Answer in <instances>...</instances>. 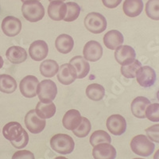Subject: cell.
<instances>
[{"instance_id": "cell-1", "label": "cell", "mask_w": 159, "mask_h": 159, "mask_svg": "<svg viewBox=\"0 0 159 159\" xmlns=\"http://www.w3.org/2000/svg\"><path fill=\"white\" fill-rule=\"evenodd\" d=\"M2 134L6 139L11 142L13 147L18 150L23 149L29 143L27 132L18 122H10L7 123L2 129Z\"/></svg>"}, {"instance_id": "cell-2", "label": "cell", "mask_w": 159, "mask_h": 159, "mask_svg": "<svg viewBox=\"0 0 159 159\" xmlns=\"http://www.w3.org/2000/svg\"><path fill=\"white\" fill-rule=\"evenodd\" d=\"M155 145L144 134H139L132 139L130 149L134 154L143 157H149L154 152Z\"/></svg>"}, {"instance_id": "cell-3", "label": "cell", "mask_w": 159, "mask_h": 159, "mask_svg": "<svg viewBox=\"0 0 159 159\" xmlns=\"http://www.w3.org/2000/svg\"><path fill=\"white\" fill-rule=\"evenodd\" d=\"M22 15L30 22H37L45 16V9L39 1L29 0L23 2L22 7Z\"/></svg>"}, {"instance_id": "cell-4", "label": "cell", "mask_w": 159, "mask_h": 159, "mask_svg": "<svg viewBox=\"0 0 159 159\" xmlns=\"http://www.w3.org/2000/svg\"><path fill=\"white\" fill-rule=\"evenodd\" d=\"M50 146L58 154H69L74 150L75 143L69 134H57L50 139Z\"/></svg>"}, {"instance_id": "cell-5", "label": "cell", "mask_w": 159, "mask_h": 159, "mask_svg": "<svg viewBox=\"0 0 159 159\" xmlns=\"http://www.w3.org/2000/svg\"><path fill=\"white\" fill-rule=\"evenodd\" d=\"M107 25V22L105 17L99 13H89L84 18L85 27L92 34H101L106 30Z\"/></svg>"}, {"instance_id": "cell-6", "label": "cell", "mask_w": 159, "mask_h": 159, "mask_svg": "<svg viewBox=\"0 0 159 159\" xmlns=\"http://www.w3.org/2000/svg\"><path fill=\"white\" fill-rule=\"evenodd\" d=\"M57 88L51 80H44L39 83L37 89V95L42 103H51L56 98Z\"/></svg>"}, {"instance_id": "cell-7", "label": "cell", "mask_w": 159, "mask_h": 159, "mask_svg": "<svg viewBox=\"0 0 159 159\" xmlns=\"http://www.w3.org/2000/svg\"><path fill=\"white\" fill-rule=\"evenodd\" d=\"M46 121L37 115L36 111L30 110L25 116V125L32 134H39L45 129Z\"/></svg>"}, {"instance_id": "cell-8", "label": "cell", "mask_w": 159, "mask_h": 159, "mask_svg": "<svg viewBox=\"0 0 159 159\" xmlns=\"http://www.w3.org/2000/svg\"><path fill=\"white\" fill-rule=\"evenodd\" d=\"M39 84L38 78L32 75L26 76L21 80L19 84L20 92L25 98H34L37 96V89Z\"/></svg>"}, {"instance_id": "cell-9", "label": "cell", "mask_w": 159, "mask_h": 159, "mask_svg": "<svg viewBox=\"0 0 159 159\" xmlns=\"http://www.w3.org/2000/svg\"><path fill=\"white\" fill-rule=\"evenodd\" d=\"M135 77L139 85L143 88L151 87L157 80L155 71L150 66H142L139 68Z\"/></svg>"}, {"instance_id": "cell-10", "label": "cell", "mask_w": 159, "mask_h": 159, "mask_svg": "<svg viewBox=\"0 0 159 159\" xmlns=\"http://www.w3.org/2000/svg\"><path fill=\"white\" fill-rule=\"evenodd\" d=\"M107 128L112 134L122 135L127 130L126 119L120 115H112L107 119Z\"/></svg>"}, {"instance_id": "cell-11", "label": "cell", "mask_w": 159, "mask_h": 159, "mask_svg": "<svg viewBox=\"0 0 159 159\" xmlns=\"http://www.w3.org/2000/svg\"><path fill=\"white\" fill-rule=\"evenodd\" d=\"M1 28L5 35L8 37H15L21 32L22 22L16 17L7 16L2 20Z\"/></svg>"}, {"instance_id": "cell-12", "label": "cell", "mask_w": 159, "mask_h": 159, "mask_svg": "<svg viewBox=\"0 0 159 159\" xmlns=\"http://www.w3.org/2000/svg\"><path fill=\"white\" fill-rule=\"evenodd\" d=\"M135 51L130 45H120L116 49L115 58L121 65H127L135 60Z\"/></svg>"}, {"instance_id": "cell-13", "label": "cell", "mask_w": 159, "mask_h": 159, "mask_svg": "<svg viewBox=\"0 0 159 159\" xmlns=\"http://www.w3.org/2000/svg\"><path fill=\"white\" fill-rule=\"evenodd\" d=\"M83 54L86 61L96 62L101 58L103 55V48L96 41H90L85 44Z\"/></svg>"}, {"instance_id": "cell-14", "label": "cell", "mask_w": 159, "mask_h": 159, "mask_svg": "<svg viewBox=\"0 0 159 159\" xmlns=\"http://www.w3.org/2000/svg\"><path fill=\"white\" fill-rule=\"evenodd\" d=\"M49 53V48H48L47 43L42 40H38L35 41L29 48L30 57L34 61H43Z\"/></svg>"}, {"instance_id": "cell-15", "label": "cell", "mask_w": 159, "mask_h": 159, "mask_svg": "<svg viewBox=\"0 0 159 159\" xmlns=\"http://www.w3.org/2000/svg\"><path fill=\"white\" fill-rule=\"evenodd\" d=\"M77 78L76 71L70 64H64L59 67L57 72L58 81L64 85H69Z\"/></svg>"}, {"instance_id": "cell-16", "label": "cell", "mask_w": 159, "mask_h": 159, "mask_svg": "<svg viewBox=\"0 0 159 159\" xmlns=\"http://www.w3.org/2000/svg\"><path fill=\"white\" fill-rule=\"evenodd\" d=\"M92 156L95 159H115L116 150L110 143H100L94 147Z\"/></svg>"}, {"instance_id": "cell-17", "label": "cell", "mask_w": 159, "mask_h": 159, "mask_svg": "<svg viewBox=\"0 0 159 159\" xmlns=\"http://www.w3.org/2000/svg\"><path fill=\"white\" fill-rule=\"evenodd\" d=\"M82 120V116L76 109L68 111L62 119V124L65 129L69 130H74L80 126Z\"/></svg>"}, {"instance_id": "cell-18", "label": "cell", "mask_w": 159, "mask_h": 159, "mask_svg": "<svg viewBox=\"0 0 159 159\" xmlns=\"http://www.w3.org/2000/svg\"><path fill=\"white\" fill-rule=\"evenodd\" d=\"M67 12L66 4L62 1H52L48 7V15L54 21L64 20Z\"/></svg>"}, {"instance_id": "cell-19", "label": "cell", "mask_w": 159, "mask_h": 159, "mask_svg": "<svg viewBox=\"0 0 159 159\" xmlns=\"http://www.w3.org/2000/svg\"><path fill=\"white\" fill-rule=\"evenodd\" d=\"M150 104V101L147 98L143 96H138L131 103V112L135 117L139 119L146 118V110Z\"/></svg>"}, {"instance_id": "cell-20", "label": "cell", "mask_w": 159, "mask_h": 159, "mask_svg": "<svg viewBox=\"0 0 159 159\" xmlns=\"http://www.w3.org/2000/svg\"><path fill=\"white\" fill-rule=\"evenodd\" d=\"M6 57L12 64H21L27 59V52L21 46H11L6 52Z\"/></svg>"}, {"instance_id": "cell-21", "label": "cell", "mask_w": 159, "mask_h": 159, "mask_svg": "<svg viewBox=\"0 0 159 159\" xmlns=\"http://www.w3.org/2000/svg\"><path fill=\"white\" fill-rule=\"evenodd\" d=\"M123 35L119 31L112 30L103 36V43L109 49H116L123 43Z\"/></svg>"}, {"instance_id": "cell-22", "label": "cell", "mask_w": 159, "mask_h": 159, "mask_svg": "<svg viewBox=\"0 0 159 159\" xmlns=\"http://www.w3.org/2000/svg\"><path fill=\"white\" fill-rule=\"evenodd\" d=\"M69 64L72 65L76 71L77 79H83L89 74L90 71V65L88 61L82 56H76L72 57L69 61Z\"/></svg>"}, {"instance_id": "cell-23", "label": "cell", "mask_w": 159, "mask_h": 159, "mask_svg": "<svg viewBox=\"0 0 159 159\" xmlns=\"http://www.w3.org/2000/svg\"><path fill=\"white\" fill-rule=\"evenodd\" d=\"M124 14L130 18L139 16L143 10V2L142 0H125L123 5Z\"/></svg>"}, {"instance_id": "cell-24", "label": "cell", "mask_w": 159, "mask_h": 159, "mask_svg": "<svg viewBox=\"0 0 159 159\" xmlns=\"http://www.w3.org/2000/svg\"><path fill=\"white\" fill-rule=\"evenodd\" d=\"M55 46L58 52L62 54H67L73 49L74 41H73V38L69 35L62 34L57 38Z\"/></svg>"}, {"instance_id": "cell-25", "label": "cell", "mask_w": 159, "mask_h": 159, "mask_svg": "<svg viewBox=\"0 0 159 159\" xmlns=\"http://www.w3.org/2000/svg\"><path fill=\"white\" fill-rule=\"evenodd\" d=\"M36 113L42 119H50L56 113V106L52 102L51 103H42L39 101L36 106Z\"/></svg>"}, {"instance_id": "cell-26", "label": "cell", "mask_w": 159, "mask_h": 159, "mask_svg": "<svg viewBox=\"0 0 159 159\" xmlns=\"http://www.w3.org/2000/svg\"><path fill=\"white\" fill-rule=\"evenodd\" d=\"M59 70V65L57 62L53 60H45L40 65L41 74L45 77L51 78L54 76Z\"/></svg>"}, {"instance_id": "cell-27", "label": "cell", "mask_w": 159, "mask_h": 159, "mask_svg": "<svg viewBox=\"0 0 159 159\" xmlns=\"http://www.w3.org/2000/svg\"><path fill=\"white\" fill-rule=\"evenodd\" d=\"M17 89V82L11 76L7 74L0 75V92L6 94H11Z\"/></svg>"}, {"instance_id": "cell-28", "label": "cell", "mask_w": 159, "mask_h": 159, "mask_svg": "<svg viewBox=\"0 0 159 159\" xmlns=\"http://www.w3.org/2000/svg\"><path fill=\"white\" fill-rule=\"evenodd\" d=\"M86 96L93 101H99L105 96V89L103 86L99 84H92L86 89Z\"/></svg>"}, {"instance_id": "cell-29", "label": "cell", "mask_w": 159, "mask_h": 159, "mask_svg": "<svg viewBox=\"0 0 159 159\" xmlns=\"http://www.w3.org/2000/svg\"><path fill=\"white\" fill-rule=\"evenodd\" d=\"M111 143V138L104 130H96L92 133L90 137V144L92 147H95L96 145L100 143Z\"/></svg>"}, {"instance_id": "cell-30", "label": "cell", "mask_w": 159, "mask_h": 159, "mask_svg": "<svg viewBox=\"0 0 159 159\" xmlns=\"http://www.w3.org/2000/svg\"><path fill=\"white\" fill-rule=\"evenodd\" d=\"M142 67L141 62L134 60V61H132L129 65H122L121 67V73L124 77L126 78H134L136 76L137 71L139 70V68Z\"/></svg>"}, {"instance_id": "cell-31", "label": "cell", "mask_w": 159, "mask_h": 159, "mask_svg": "<svg viewBox=\"0 0 159 159\" xmlns=\"http://www.w3.org/2000/svg\"><path fill=\"white\" fill-rule=\"evenodd\" d=\"M66 7H67V12L64 18V21L70 22L77 19L80 13V6L74 2H69L66 3Z\"/></svg>"}, {"instance_id": "cell-32", "label": "cell", "mask_w": 159, "mask_h": 159, "mask_svg": "<svg viewBox=\"0 0 159 159\" xmlns=\"http://www.w3.org/2000/svg\"><path fill=\"white\" fill-rule=\"evenodd\" d=\"M146 13L151 19L159 20V0H149L146 5Z\"/></svg>"}, {"instance_id": "cell-33", "label": "cell", "mask_w": 159, "mask_h": 159, "mask_svg": "<svg viewBox=\"0 0 159 159\" xmlns=\"http://www.w3.org/2000/svg\"><path fill=\"white\" fill-rule=\"evenodd\" d=\"M91 128H92V125H91L90 121L87 118L82 117L81 123H80V126L76 130H72V132L76 137L84 138L89 134Z\"/></svg>"}, {"instance_id": "cell-34", "label": "cell", "mask_w": 159, "mask_h": 159, "mask_svg": "<svg viewBox=\"0 0 159 159\" xmlns=\"http://www.w3.org/2000/svg\"><path fill=\"white\" fill-rule=\"evenodd\" d=\"M146 117L151 122H159V103H150L146 110Z\"/></svg>"}, {"instance_id": "cell-35", "label": "cell", "mask_w": 159, "mask_h": 159, "mask_svg": "<svg viewBox=\"0 0 159 159\" xmlns=\"http://www.w3.org/2000/svg\"><path fill=\"white\" fill-rule=\"evenodd\" d=\"M146 133L151 141L159 143V124L153 125L146 129Z\"/></svg>"}, {"instance_id": "cell-36", "label": "cell", "mask_w": 159, "mask_h": 159, "mask_svg": "<svg viewBox=\"0 0 159 159\" xmlns=\"http://www.w3.org/2000/svg\"><path fill=\"white\" fill-rule=\"evenodd\" d=\"M11 159H35L34 155L29 150H21L16 151L13 154Z\"/></svg>"}, {"instance_id": "cell-37", "label": "cell", "mask_w": 159, "mask_h": 159, "mask_svg": "<svg viewBox=\"0 0 159 159\" xmlns=\"http://www.w3.org/2000/svg\"><path fill=\"white\" fill-rule=\"evenodd\" d=\"M103 5L107 8L113 9L117 7L119 4L121 3L122 0H102Z\"/></svg>"}, {"instance_id": "cell-38", "label": "cell", "mask_w": 159, "mask_h": 159, "mask_svg": "<svg viewBox=\"0 0 159 159\" xmlns=\"http://www.w3.org/2000/svg\"><path fill=\"white\" fill-rule=\"evenodd\" d=\"M3 64H4V61L2 59V57L0 56V69H2V67L3 66Z\"/></svg>"}, {"instance_id": "cell-39", "label": "cell", "mask_w": 159, "mask_h": 159, "mask_svg": "<svg viewBox=\"0 0 159 159\" xmlns=\"http://www.w3.org/2000/svg\"><path fill=\"white\" fill-rule=\"evenodd\" d=\"M154 159H159V150H157L156 151L155 154L154 156Z\"/></svg>"}, {"instance_id": "cell-40", "label": "cell", "mask_w": 159, "mask_h": 159, "mask_svg": "<svg viewBox=\"0 0 159 159\" xmlns=\"http://www.w3.org/2000/svg\"><path fill=\"white\" fill-rule=\"evenodd\" d=\"M54 159H68V158H67V157H62V156H59V157H55Z\"/></svg>"}, {"instance_id": "cell-41", "label": "cell", "mask_w": 159, "mask_h": 159, "mask_svg": "<svg viewBox=\"0 0 159 159\" xmlns=\"http://www.w3.org/2000/svg\"><path fill=\"white\" fill-rule=\"evenodd\" d=\"M49 2H52V1H62V2H63V1H65V0H49Z\"/></svg>"}, {"instance_id": "cell-42", "label": "cell", "mask_w": 159, "mask_h": 159, "mask_svg": "<svg viewBox=\"0 0 159 159\" xmlns=\"http://www.w3.org/2000/svg\"><path fill=\"white\" fill-rule=\"evenodd\" d=\"M157 99L159 100V90L157 91Z\"/></svg>"}, {"instance_id": "cell-43", "label": "cell", "mask_w": 159, "mask_h": 159, "mask_svg": "<svg viewBox=\"0 0 159 159\" xmlns=\"http://www.w3.org/2000/svg\"><path fill=\"white\" fill-rule=\"evenodd\" d=\"M21 1H22V2H26V1H29V0H21ZM36 1H40V0H36Z\"/></svg>"}, {"instance_id": "cell-44", "label": "cell", "mask_w": 159, "mask_h": 159, "mask_svg": "<svg viewBox=\"0 0 159 159\" xmlns=\"http://www.w3.org/2000/svg\"><path fill=\"white\" fill-rule=\"evenodd\" d=\"M133 159H144V158H141V157H136V158H133Z\"/></svg>"}]
</instances>
